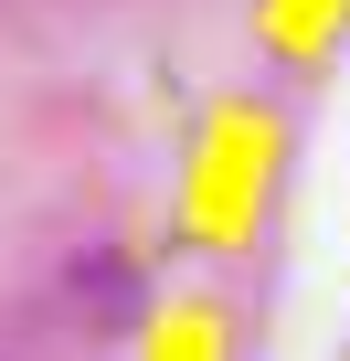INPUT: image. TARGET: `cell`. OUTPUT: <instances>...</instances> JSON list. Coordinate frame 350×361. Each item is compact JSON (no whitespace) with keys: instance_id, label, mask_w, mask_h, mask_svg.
<instances>
[{"instance_id":"6da1fadb","label":"cell","mask_w":350,"mask_h":361,"mask_svg":"<svg viewBox=\"0 0 350 361\" xmlns=\"http://www.w3.org/2000/svg\"><path fill=\"white\" fill-rule=\"evenodd\" d=\"M75 308H85V319H138V276H127L117 255H85V266H75Z\"/></svg>"}]
</instances>
